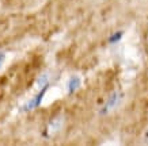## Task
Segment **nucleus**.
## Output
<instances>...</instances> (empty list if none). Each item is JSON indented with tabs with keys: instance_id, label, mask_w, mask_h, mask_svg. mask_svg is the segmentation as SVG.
Returning a JSON list of instances; mask_svg holds the SVG:
<instances>
[{
	"instance_id": "nucleus-1",
	"label": "nucleus",
	"mask_w": 148,
	"mask_h": 146,
	"mask_svg": "<svg viewBox=\"0 0 148 146\" xmlns=\"http://www.w3.org/2000/svg\"><path fill=\"white\" fill-rule=\"evenodd\" d=\"M46 89H48V85H45L44 88H41L40 93H38L37 96L33 97L32 100H30V102L27 103L26 106L23 107V110H25V111H30V110H33V108L40 107L41 103H42V99H44V96H45V93H46Z\"/></svg>"
},
{
	"instance_id": "nucleus-2",
	"label": "nucleus",
	"mask_w": 148,
	"mask_h": 146,
	"mask_svg": "<svg viewBox=\"0 0 148 146\" xmlns=\"http://www.w3.org/2000/svg\"><path fill=\"white\" fill-rule=\"evenodd\" d=\"M122 97L121 93H118V92H114L110 95V97L108 99V102H106V104L103 106V108L101 110V114H108L110 110H113L114 107L118 104V102H120V99Z\"/></svg>"
},
{
	"instance_id": "nucleus-3",
	"label": "nucleus",
	"mask_w": 148,
	"mask_h": 146,
	"mask_svg": "<svg viewBox=\"0 0 148 146\" xmlns=\"http://www.w3.org/2000/svg\"><path fill=\"white\" fill-rule=\"evenodd\" d=\"M80 87V77L77 76H72L71 79L68 80V92L73 93L77 88Z\"/></svg>"
},
{
	"instance_id": "nucleus-4",
	"label": "nucleus",
	"mask_w": 148,
	"mask_h": 146,
	"mask_svg": "<svg viewBox=\"0 0 148 146\" xmlns=\"http://www.w3.org/2000/svg\"><path fill=\"white\" fill-rule=\"evenodd\" d=\"M122 35H124V31H116L114 34H112V35L109 37V42L110 43H118L121 41Z\"/></svg>"
},
{
	"instance_id": "nucleus-5",
	"label": "nucleus",
	"mask_w": 148,
	"mask_h": 146,
	"mask_svg": "<svg viewBox=\"0 0 148 146\" xmlns=\"http://www.w3.org/2000/svg\"><path fill=\"white\" fill-rule=\"evenodd\" d=\"M48 80H49V76L46 75V73H44L40 79L37 80V85H38L40 88H44L45 85H48Z\"/></svg>"
},
{
	"instance_id": "nucleus-6",
	"label": "nucleus",
	"mask_w": 148,
	"mask_h": 146,
	"mask_svg": "<svg viewBox=\"0 0 148 146\" xmlns=\"http://www.w3.org/2000/svg\"><path fill=\"white\" fill-rule=\"evenodd\" d=\"M60 124H61V119H54V120H52V123L49 124V128L50 130H58Z\"/></svg>"
},
{
	"instance_id": "nucleus-7",
	"label": "nucleus",
	"mask_w": 148,
	"mask_h": 146,
	"mask_svg": "<svg viewBox=\"0 0 148 146\" xmlns=\"http://www.w3.org/2000/svg\"><path fill=\"white\" fill-rule=\"evenodd\" d=\"M4 60H5V54L3 53V52H0V68H1V65H3Z\"/></svg>"
}]
</instances>
